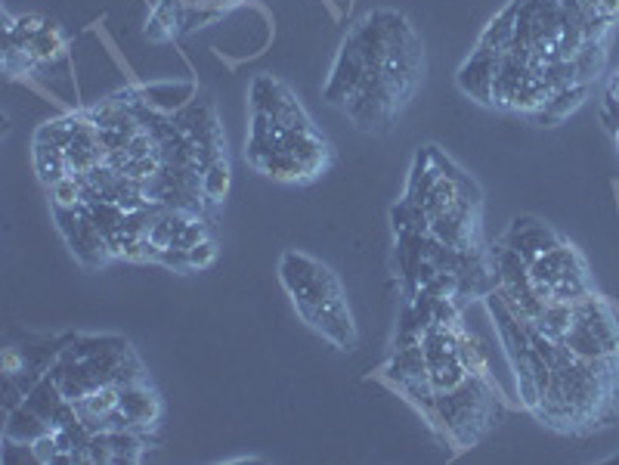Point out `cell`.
Here are the masks:
<instances>
[{
	"mask_svg": "<svg viewBox=\"0 0 619 465\" xmlns=\"http://www.w3.org/2000/svg\"><path fill=\"white\" fill-rule=\"evenodd\" d=\"M186 13H189V4L186 0H158L149 22H146V41L152 44H168L177 38L180 25H186Z\"/></svg>",
	"mask_w": 619,
	"mask_h": 465,
	"instance_id": "obj_8",
	"label": "cell"
},
{
	"mask_svg": "<svg viewBox=\"0 0 619 465\" xmlns=\"http://www.w3.org/2000/svg\"><path fill=\"white\" fill-rule=\"evenodd\" d=\"M425 416L431 419V428L440 431L449 444L471 447L499 416L493 382L468 376L459 388L434 394V407Z\"/></svg>",
	"mask_w": 619,
	"mask_h": 465,
	"instance_id": "obj_1",
	"label": "cell"
},
{
	"mask_svg": "<svg viewBox=\"0 0 619 465\" xmlns=\"http://www.w3.org/2000/svg\"><path fill=\"white\" fill-rule=\"evenodd\" d=\"M0 369H4V376L10 379H19L22 372L28 369V354L16 345H7L4 354H0Z\"/></svg>",
	"mask_w": 619,
	"mask_h": 465,
	"instance_id": "obj_23",
	"label": "cell"
},
{
	"mask_svg": "<svg viewBox=\"0 0 619 465\" xmlns=\"http://www.w3.org/2000/svg\"><path fill=\"white\" fill-rule=\"evenodd\" d=\"M502 59H505V50H474L471 59L462 66L459 72V87L465 93H471L474 100L480 103H490L493 100V81L502 69Z\"/></svg>",
	"mask_w": 619,
	"mask_h": 465,
	"instance_id": "obj_6",
	"label": "cell"
},
{
	"mask_svg": "<svg viewBox=\"0 0 619 465\" xmlns=\"http://www.w3.org/2000/svg\"><path fill=\"white\" fill-rule=\"evenodd\" d=\"M28 50L44 66V62H56L59 56H65V50H69V38H65V31L56 22L47 19L38 35L28 41Z\"/></svg>",
	"mask_w": 619,
	"mask_h": 465,
	"instance_id": "obj_14",
	"label": "cell"
},
{
	"mask_svg": "<svg viewBox=\"0 0 619 465\" xmlns=\"http://www.w3.org/2000/svg\"><path fill=\"white\" fill-rule=\"evenodd\" d=\"M44 16L41 13H22V16H16V25H13V31H4V35H19L22 41H31L38 35V31L44 28Z\"/></svg>",
	"mask_w": 619,
	"mask_h": 465,
	"instance_id": "obj_24",
	"label": "cell"
},
{
	"mask_svg": "<svg viewBox=\"0 0 619 465\" xmlns=\"http://www.w3.org/2000/svg\"><path fill=\"white\" fill-rule=\"evenodd\" d=\"M118 403H121V385L109 382V385H100L96 391H90L84 400H78V407H84V410H90L93 416L106 419V416H112V413L118 410Z\"/></svg>",
	"mask_w": 619,
	"mask_h": 465,
	"instance_id": "obj_20",
	"label": "cell"
},
{
	"mask_svg": "<svg viewBox=\"0 0 619 465\" xmlns=\"http://www.w3.org/2000/svg\"><path fill=\"white\" fill-rule=\"evenodd\" d=\"M81 121H84V112L81 115H59V118H50L44 121L35 140L38 143H50V146H59V149H69V143L75 140L78 128H81Z\"/></svg>",
	"mask_w": 619,
	"mask_h": 465,
	"instance_id": "obj_16",
	"label": "cell"
},
{
	"mask_svg": "<svg viewBox=\"0 0 619 465\" xmlns=\"http://www.w3.org/2000/svg\"><path fill=\"white\" fill-rule=\"evenodd\" d=\"M576 273H589L585 267L582 255L570 242H561L555 248H548L545 255H539L536 261H530V279L533 283H545V286H555L558 279L564 276H576Z\"/></svg>",
	"mask_w": 619,
	"mask_h": 465,
	"instance_id": "obj_7",
	"label": "cell"
},
{
	"mask_svg": "<svg viewBox=\"0 0 619 465\" xmlns=\"http://www.w3.org/2000/svg\"><path fill=\"white\" fill-rule=\"evenodd\" d=\"M47 431H53V425L28 407L22 400L16 410L7 413V425H4V438L7 441H19V444H35L38 438H44Z\"/></svg>",
	"mask_w": 619,
	"mask_h": 465,
	"instance_id": "obj_9",
	"label": "cell"
},
{
	"mask_svg": "<svg viewBox=\"0 0 619 465\" xmlns=\"http://www.w3.org/2000/svg\"><path fill=\"white\" fill-rule=\"evenodd\" d=\"M279 279L285 292L295 301L298 314L310 323L319 310L332 307L338 301H344V289L338 283V276L319 264L316 258H307L301 252H288L279 264Z\"/></svg>",
	"mask_w": 619,
	"mask_h": 465,
	"instance_id": "obj_2",
	"label": "cell"
},
{
	"mask_svg": "<svg viewBox=\"0 0 619 465\" xmlns=\"http://www.w3.org/2000/svg\"><path fill=\"white\" fill-rule=\"evenodd\" d=\"M573 62H576L579 81L589 84V81L598 78V75L604 72V66H607V41H589V44H585V47L573 56Z\"/></svg>",
	"mask_w": 619,
	"mask_h": 465,
	"instance_id": "obj_19",
	"label": "cell"
},
{
	"mask_svg": "<svg viewBox=\"0 0 619 465\" xmlns=\"http://www.w3.org/2000/svg\"><path fill=\"white\" fill-rule=\"evenodd\" d=\"M514 252L524 258L527 264L530 261H536L539 255H545L548 248H555V245H561L564 242V236L558 233V230H551L548 224H542L539 217H530V214H524V217H514L511 221V227L505 230V236H502Z\"/></svg>",
	"mask_w": 619,
	"mask_h": 465,
	"instance_id": "obj_4",
	"label": "cell"
},
{
	"mask_svg": "<svg viewBox=\"0 0 619 465\" xmlns=\"http://www.w3.org/2000/svg\"><path fill=\"white\" fill-rule=\"evenodd\" d=\"M31 162H35V174L44 186H53L56 180H62L69 174V155L59 146L50 143H38L35 140V152H31Z\"/></svg>",
	"mask_w": 619,
	"mask_h": 465,
	"instance_id": "obj_12",
	"label": "cell"
},
{
	"mask_svg": "<svg viewBox=\"0 0 619 465\" xmlns=\"http://www.w3.org/2000/svg\"><path fill=\"white\" fill-rule=\"evenodd\" d=\"M455 357H459V363L465 366L468 376H474V379H490V382H493V372H490V351H486V345H483V341H480L477 335H471V332L462 329L459 345H455Z\"/></svg>",
	"mask_w": 619,
	"mask_h": 465,
	"instance_id": "obj_11",
	"label": "cell"
},
{
	"mask_svg": "<svg viewBox=\"0 0 619 465\" xmlns=\"http://www.w3.org/2000/svg\"><path fill=\"white\" fill-rule=\"evenodd\" d=\"M53 208H78L87 199V177L84 174H65L62 180H56L53 186H47Z\"/></svg>",
	"mask_w": 619,
	"mask_h": 465,
	"instance_id": "obj_18",
	"label": "cell"
},
{
	"mask_svg": "<svg viewBox=\"0 0 619 465\" xmlns=\"http://www.w3.org/2000/svg\"><path fill=\"white\" fill-rule=\"evenodd\" d=\"M585 93H589V84H573V87H564V90H555L548 97V103L536 112L542 121H561V118H567L579 103H582V97Z\"/></svg>",
	"mask_w": 619,
	"mask_h": 465,
	"instance_id": "obj_17",
	"label": "cell"
},
{
	"mask_svg": "<svg viewBox=\"0 0 619 465\" xmlns=\"http://www.w3.org/2000/svg\"><path fill=\"white\" fill-rule=\"evenodd\" d=\"M31 450H35V462H38V465H59V459H62L56 431H47L44 438H38L35 444H31Z\"/></svg>",
	"mask_w": 619,
	"mask_h": 465,
	"instance_id": "obj_21",
	"label": "cell"
},
{
	"mask_svg": "<svg viewBox=\"0 0 619 465\" xmlns=\"http://www.w3.org/2000/svg\"><path fill=\"white\" fill-rule=\"evenodd\" d=\"M517 10H520V0H514V4L502 16H496L490 22V28H486L483 35H480L477 47L480 50H499V53L508 50L514 44V35H517Z\"/></svg>",
	"mask_w": 619,
	"mask_h": 465,
	"instance_id": "obj_13",
	"label": "cell"
},
{
	"mask_svg": "<svg viewBox=\"0 0 619 465\" xmlns=\"http://www.w3.org/2000/svg\"><path fill=\"white\" fill-rule=\"evenodd\" d=\"M118 416L127 422V428H140V431L158 428V419H161V397H158V391L149 385V379L134 382V385H121Z\"/></svg>",
	"mask_w": 619,
	"mask_h": 465,
	"instance_id": "obj_5",
	"label": "cell"
},
{
	"mask_svg": "<svg viewBox=\"0 0 619 465\" xmlns=\"http://www.w3.org/2000/svg\"><path fill=\"white\" fill-rule=\"evenodd\" d=\"M230 186H233V165L226 155H217V159L202 171V193L211 205H217L226 199Z\"/></svg>",
	"mask_w": 619,
	"mask_h": 465,
	"instance_id": "obj_15",
	"label": "cell"
},
{
	"mask_svg": "<svg viewBox=\"0 0 619 465\" xmlns=\"http://www.w3.org/2000/svg\"><path fill=\"white\" fill-rule=\"evenodd\" d=\"M186 255H189V267H192V270H208V267L217 261V242H214V236L202 239L199 245H192Z\"/></svg>",
	"mask_w": 619,
	"mask_h": 465,
	"instance_id": "obj_22",
	"label": "cell"
},
{
	"mask_svg": "<svg viewBox=\"0 0 619 465\" xmlns=\"http://www.w3.org/2000/svg\"><path fill=\"white\" fill-rule=\"evenodd\" d=\"M146 106L161 115H177L186 103L195 100V84H152L143 87Z\"/></svg>",
	"mask_w": 619,
	"mask_h": 465,
	"instance_id": "obj_10",
	"label": "cell"
},
{
	"mask_svg": "<svg viewBox=\"0 0 619 465\" xmlns=\"http://www.w3.org/2000/svg\"><path fill=\"white\" fill-rule=\"evenodd\" d=\"M53 217L59 224V233L69 242L72 255L84 264V267H100L106 264L112 255V245L109 239L103 236V230L96 227L93 214L87 205H78V208H53Z\"/></svg>",
	"mask_w": 619,
	"mask_h": 465,
	"instance_id": "obj_3",
	"label": "cell"
}]
</instances>
